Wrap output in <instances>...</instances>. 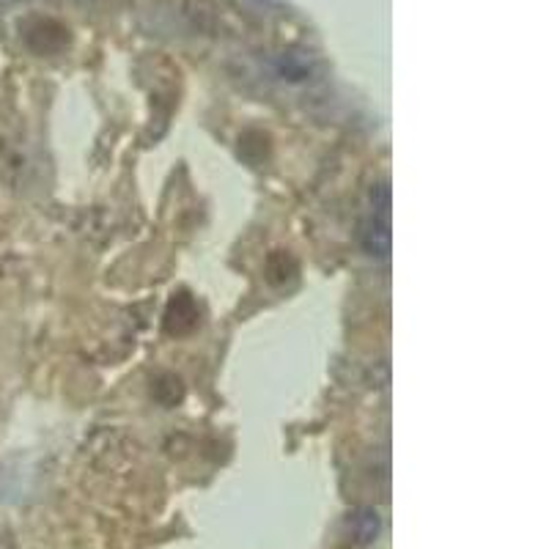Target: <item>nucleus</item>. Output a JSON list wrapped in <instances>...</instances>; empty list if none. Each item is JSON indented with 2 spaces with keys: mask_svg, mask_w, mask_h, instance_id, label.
Instances as JSON below:
<instances>
[{
  "mask_svg": "<svg viewBox=\"0 0 549 549\" xmlns=\"http://www.w3.org/2000/svg\"><path fill=\"white\" fill-rule=\"evenodd\" d=\"M388 209H390V195L382 198V206L374 201L371 217H368L366 228H363V245H366L368 256H388V250H390Z\"/></svg>",
  "mask_w": 549,
  "mask_h": 549,
  "instance_id": "f257e3e1",
  "label": "nucleus"
}]
</instances>
